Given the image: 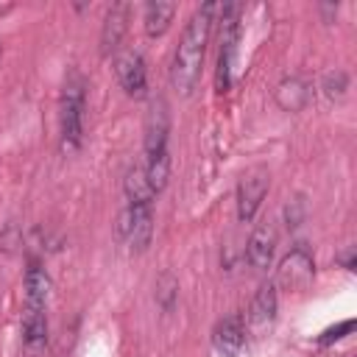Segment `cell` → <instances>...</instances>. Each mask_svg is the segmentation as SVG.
<instances>
[{"mask_svg": "<svg viewBox=\"0 0 357 357\" xmlns=\"http://www.w3.org/2000/svg\"><path fill=\"white\" fill-rule=\"evenodd\" d=\"M114 70H117V78H120V84H123V89L128 95L139 98L145 92V78L148 75H145V61H142V56L137 50L120 53L117 61H114Z\"/></svg>", "mask_w": 357, "mask_h": 357, "instance_id": "cell-6", "label": "cell"}, {"mask_svg": "<svg viewBox=\"0 0 357 357\" xmlns=\"http://www.w3.org/2000/svg\"><path fill=\"white\" fill-rule=\"evenodd\" d=\"M126 28H128V3H114V6L106 11L103 31H100V53H103V56H109V53L120 45Z\"/></svg>", "mask_w": 357, "mask_h": 357, "instance_id": "cell-10", "label": "cell"}, {"mask_svg": "<svg viewBox=\"0 0 357 357\" xmlns=\"http://www.w3.org/2000/svg\"><path fill=\"white\" fill-rule=\"evenodd\" d=\"M340 262L346 265V271H354V251H349V254H343V257H340Z\"/></svg>", "mask_w": 357, "mask_h": 357, "instance_id": "cell-22", "label": "cell"}, {"mask_svg": "<svg viewBox=\"0 0 357 357\" xmlns=\"http://www.w3.org/2000/svg\"><path fill=\"white\" fill-rule=\"evenodd\" d=\"M22 340H25L28 349H39L47 340V315H45V307L25 304V310H22Z\"/></svg>", "mask_w": 357, "mask_h": 357, "instance_id": "cell-13", "label": "cell"}, {"mask_svg": "<svg viewBox=\"0 0 357 357\" xmlns=\"http://www.w3.org/2000/svg\"><path fill=\"white\" fill-rule=\"evenodd\" d=\"M212 343L220 357H248V332L240 315H229L218 321L212 332Z\"/></svg>", "mask_w": 357, "mask_h": 357, "instance_id": "cell-3", "label": "cell"}, {"mask_svg": "<svg viewBox=\"0 0 357 357\" xmlns=\"http://www.w3.org/2000/svg\"><path fill=\"white\" fill-rule=\"evenodd\" d=\"M167 131H170V120H167V106L162 100H156L151 106V114L145 120V153L153 156L159 151H167Z\"/></svg>", "mask_w": 357, "mask_h": 357, "instance_id": "cell-8", "label": "cell"}, {"mask_svg": "<svg viewBox=\"0 0 357 357\" xmlns=\"http://www.w3.org/2000/svg\"><path fill=\"white\" fill-rule=\"evenodd\" d=\"M128 231H131V206H126L117 218V237L120 240H128Z\"/></svg>", "mask_w": 357, "mask_h": 357, "instance_id": "cell-21", "label": "cell"}, {"mask_svg": "<svg viewBox=\"0 0 357 357\" xmlns=\"http://www.w3.org/2000/svg\"><path fill=\"white\" fill-rule=\"evenodd\" d=\"M315 276V262L304 245H296L282 262H279V282L287 290H304Z\"/></svg>", "mask_w": 357, "mask_h": 357, "instance_id": "cell-4", "label": "cell"}, {"mask_svg": "<svg viewBox=\"0 0 357 357\" xmlns=\"http://www.w3.org/2000/svg\"><path fill=\"white\" fill-rule=\"evenodd\" d=\"M145 176H148V184L153 192H162L165 184H167V176H170V153L167 151H159L153 156H148L145 162Z\"/></svg>", "mask_w": 357, "mask_h": 357, "instance_id": "cell-17", "label": "cell"}, {"mask_svg": "<svg viewBox=\"0 0 357 357\" xmlns=\"http://www.w3.org/2000/svg\"><path fill=\"white\" fill-rule=\"evenodd\" d=\"M176 14V3H167V0H151L145 6V33L148 36H162L170 25Z\"/></svg>", "mask_w": 357, "mask_h": 357, "instance_id": "cell-15", "label": "cell"}, {"mask_svg": "<svg viewBox=\"0 0 357 357\" xmlns=\"http://www.w3.org/2000/svg\"><path fill=\"white\" fill-rule=\"evenodd\" d=\"M126 198H128V204H151L153 201V190H151V184H148V176H145V167H131L128 173H126Z\"/></svg>", "mask_w": 357, "mask_h": 357, "instance_id": "cell-16", "label": "cell"}, {"mask_svg": "<svg viewBox=\"0 0 357 357\" xmlns=\"http://www.w3.org/2000/svg\"><path fill=\"white\" fill-rule=\"evenodd\" d=\"M176 290H178V284H176V279H173L170 273H162V279L156 282V298H159V304H162L165 310H170V307H173V298H176Z\"/></svg>", "mask_w": 357, "mask_h": 357, "instance_id": "cell-19", "label": "cell"}, {"mask_svg": "<svg viewBox=\"0 0 357 357\" xmlns=\"http://www.w3.org/2000/svg\"><path fill=\"white\" fill-rule=\"evenodd\" d=\"M84 78L73 70L61 89V106H59V131H61V153H75L84 139Z\"/></svg>", "mask_w": 357, "mask_h": 357, "instance_id": "cell-2", "label": "cell"}, {"mask_svg": "<svg viewBox=\"0 0 357 357\" xmlns=\"http://www.w3.org/2000/svg\"><path fill=\"white\" fill-rule=\"evenodd\" d=\"M276 304H279V298H276V284H273V282L262 284V287L257 290L251 307H248V324H251V329H257V332L268 329V326L273 324V318H276Z\"/></svg>", "mask_w": 357, "mask_h": 357, "instance_id": "cell-9", "label": "cell"}, {"mask_svg": "<svg viewBox=\"0 0 357 357\" xmlns=\"http://www.w3.org/2000/svg\"><path fill=\"white\" fill-rule=\"evenodd\" d=\"M273 98L284 112H301L310 100V89L301 78H282L273 89Z\"/></svg>", "mask_w": 357, "mask_h": 357, "instance_id": "cell-12", "label": "cell"}, {"mask_svg": "<svg viewBox=\"0 0 357 357\" xmlns=\"http://www.w3.org/2000/svg\"><path fill=\"white\" fill-rule=\"evenodd\" d=\"M131 206V231H128V245L131 251H145L153 234V206L151 204H128Z\"/></svg>", "mask_w": 357, "mask_h": 357, "instance_id": "cell-11", "label": "cell"}, {"mask_svg": "<svg viewBox=\"0 0 357 357\" xmlns=\"http://www.w3.org/2000/svg\"><path fill=\"white\" fill-rule=\"evenodd\" d=\"M215 11L218 3H204L187 22L178 47L173 53V64H170V84L178 95H190L201 78V67H204V56H206V42L212 33V22H215Z\"/></svg>", "mask_w": 357, "mask_h": 357, "instance_id": "cell-1", "label": "cell"}, {"mask_svg": "<svg viewBox=\"0 0 357 357\" xmlns=\"http://www.w3.org/2000/svg\"><path fill=\"white\" fill-rule=\"evenodd\" d=\"M265 192H268V176L262 170H254V173L240 178V184H237V218L243 223H248L257 215Z\"/></svg>", "mask_w": 357, "mask_h": 357, "instance_id": "cell-5", "label": "cell"}, {"mask_svg": "<svg viewBox=\"0 0 357 357\" xmlns=\"http://www.w3.org/2000/svg\"><path fill=\"white\" fill-rule=\"evenodd\" d=\"M346 89H349V75L343 70H332V73L324 75V92H326V98L340 100L346 95Z\"/></svg>", "mask_w": 357, "mask_h": 357, "instance_id": "cell-18", "label": "cell"}, {"mask_svg": "<svg viewBox=\"0 0 357 357\" xmlns=\"http://www.w3.org/2000/svg\"><path fill=\"white\" fill-rule=\"evenodd\" d=\"M6 11H11V3H0V14H6Z\"/></svg>", "mask_w": 357, "mask_h": 357, "instance_id": "cell-23", "label": "cell"}, {"mask_svg": "<svg viewBox=\"0 0 357 357\" xmlns=\"http://www.w3.org/2000/svg\"><path fill=\"white\" fill-rule=\"evenodd\" d=\"M50 293V276L39 262H31L25 271V304L31 307H45Z\"/></svg>", "mask_w": 357, "mask_h": 357, "instance_id": "cell-14", "label": "cell"}, {"mask_svg": "<svg viewBox=\"0 0 357 357\" xmlns=\"http://www.w3.org/2000/svg\"><path fill=\"white\" fill-rule=\"evenodd\" d=\"M273 248H276V231H273V226L271 223L257 226L251 231V237H248V245H245L248 265L265 271L271 265V259H273Z\"/></svg>", "mask_w": 357, "mask_h": 357, "instance_id": "cell-7", "label": "cell"}, {"mask_svg": "<svg viewBox=\"0 0 357 357\" xmlns=\"http://www.w3.org/2000/svg\"><path fill=\"white\" fill-rule=\"evenodd\" d=\"M351 329H354V321H351V318H349V321H340L337 326H329V329H326V332L318 337V343H321V346H329V343H335V340L346 337Z\"/></svg>", "mask_w": 357, "mask_h": 357, "instance_id": "cell-20", "label": "cell"}]
</instances>
